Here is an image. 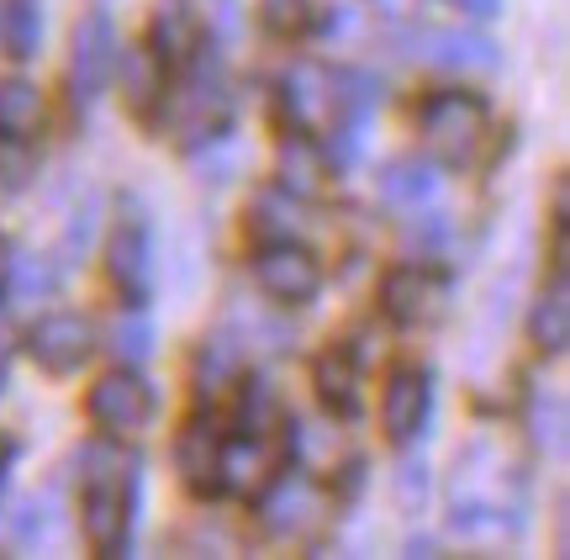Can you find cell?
I'll list each match as a JSON object with an SVG mask.
<instances>
[{
	"instance_id": "6da1fadb",
	"label": "cell",
	"mask_w": 570,
	"mask_h": 560,
	"mask_svg": "<svg viewBox=\"0 0 570 560\" xmlns=\"http://www.w3.org/2000/svg\"><path fill=\"white\" fill-rule=\"evenodd\" d=\"M518 529L523 523V477L491 439H470V450L454 460V529Z\"/></svg>"
},
{
	"instance_id": "7a4b0ae2",
	"label": "cell",
	"mask_w": 570,
	"mask_h": 560,
	"mask_svg": "<svg viewBox=\"0 0 570 560\" xmlns=\"http://www.w3.org/2000/svg\"><path fill=\"white\" fill-rule=\"evenodd\" d=\"M85 502H80V523L85 540L96 556H122L127 534H132V471L138 460L122 455V450H85Z\"/></svg>"
},
{
	"instance_id": "3957f363",
	"label": "cell",
	"mask_w": 570,
	"mask_h": 560,
	"mask_svg": "<svg viewBox=\"0 0 570 560\" xmlns=\"http://www.w3.org/2000/svg\"><path fill=\"white\" fill-rule=\"evenodd\" d=\"M487 132H491V111L470 90H439V96L423 101V144L439 165L449 169L470 165L481 154V144H487Z\"/></svg>"
},
{
	"instance_id": "277c9868",
	"label": "cell",
	"mask_w": 570,
	"mask_h": 560,
	"mask_svg": "<svg viewBox=\"0 0 570 560\" xmlns=\"http://www.w3.org/2000/svg\"><path fill=\"white\" fill-rule=\"evenodd\" d=\"M227 111H233V96H227L223 69H217V59H206V48H196L190 53V80L169 101V132L180 144H212L227 127Z\"/></svg>"
},
{
	"instance_id": "5b68a950",
	"label": "cell",
	"mask_w": 570,
	"mask_h": 560,
	"mask_svg": "<svg viewBox=\"0 0 570 560\" xmlns=\"http://www.w3.org/2000/svg\"><path fill=\"white\" fill-rule=\"evenodd\" d=\"M285 455H291V429H248L244 439H223L217 487L238 492V498H259L281 477Z\"/></svg>"
},
{
	"instance_id": "8992f818",
	"label": "cell",
	"mask_w": 570,
	"mask_h": 560,
	"mask_svg": "<svg viewBox=\"0 0 570 560\" xmlns=\"http://www.w3.org/2000/svg\"><path fill=\"white\" fill-rule=\"evenodd\" d=\"M259 498H265V529L291 544L317 540L327 529V513H333L327 492L312 477H275Z\"/></svg>"
},
{
	"instance_id": "52a82bcc",
	"label": "cell",
	"mask_w": 570,
	"mask_h": 560,
	"mask_svg": "<svg viewBox=\"0 0 570 560\" xmlns=\"http://www.w3.org/2000/svg\"><path fill=\"white\" fill-rule=\"evenodd\" d=\"M254 281L265 296L285 302V307H302L317 296L323 286V265H317V254H306L296 238H275L265 249L254 254Z\"/></svg>"
},
{
	"instance_id": "ba28073f",
	"label": "cell",
	"mask_w": 570,
	"mask_h": 560,
	"mask_svg": "<svg viewBox=\"0 0 570 560\" xmlns=\"http://www.w3.org/2000/svg\"><path fill=\"white\" fill-rule=\"evenodd\" d=\"M111 69H117V32H111L106 11H90L75 27V42H69V96H75V106L96 101L111 80Z\"/></svg>"
},
{
	"instance_id": "9c48e42d",
	"label": "cell",
	"mask_w": 570,
	"mask_h": 560,
	"mask_svg": "<svg viewBox=\"0 0 570 560\" xmlns=\"http://www.w3.org/2000/svg\"><path fill=\"white\" fill-rule=\"evenodd\" d=\"M90 423L106 429L111 439L122 434H142L148 429V417H154V392H148V381L132 371H111L101 375L96 386H90Z\"/></svg>"
},
{
	"instance_id": "30bf717a",
	"label": "cell",
	"mask_w": 570,
	"mask_h": 560,
	"mask_svg": "<svg viewBox=\"0 0 570 560\" xmlns=\"http://www.w3.org/2000/svg\"><path fill=\"white\" fill-rule=\"evenodd\" d=\"M417 63H433V69H497V42L487 32H465V27H417L407 48Z\"/></svg>"
},
{
	"instance_id": "8fae6325",
	"label": "cell",
	"mask_w": 570,
	"mask_h": 560,
	"mask_svg": "<svg viewBox=\"0 0 570 560\" xmlns=\"http://www.w3.org/2000/svg\"><path fill=\"white\" fill-rule=\"evenodd\" d=\"M27 350H32V360L42 371L69 375L96 354V328L85 317H75V312H53V317H42L38 328L27 333Z\"/></svg>"
},
{
	"instance_id": "7c38bea8",
	"label": "cell",
	"mask_w": 570,
	"mask_h": 560,
	"mask_svg": "<svg viewBox=\"0 0 570 560\" xmlns=\"http://www.w3.org/2000/svg\"><path fill=\"white\" fill-rule=\"evenodd\" d=\"M444 302H449L444 281H439V275H428V271H417V265L391 271L386 286H381V307H386L396 323H407V328L439 323V317H444Z\"/></svg>"
},
{
	"instance_id": "4fadbf2b",
	"label": "cell",
	"mask_w": 570,
	"mask_h": 560,
	"mask_svg": "<svg viewBox=\"0 0 570 560\" xmlns=\"http://www.w3.org/2000/svg\"><path fill=\"white\" fill-rule=\"evenodd\" d=\"M106 265H111V281L122 286V296H132V302L148 296V281H154V244H148V228H142L138 212H122V223L111 228Z\"/></svg>"
},
{
	"instance_id": "5bb4252c",
	"label": "cell",
	"mask_w": 570,
	"mask_h": 560,
	"mask_svg": "<svg viewBox=\"0 0 570 560\" xmlns=\"http://www.w3.org/2000/svg\"><path fill=\"white\" fill-rule=\"evenodd\" d=\"M428 407H433V386H428V375L412 371V365H402V371L386 381V402H381V423H386L391 444H412V439L423 434Z\"/></svg>"
},
{
	"instance_id": "9a60e30c",
	"label": "cell",
	"mask_w": 570,
	"mask_h": 560,
	"mask_svg": "<svg viewBox=\"0 0 570 560\" xmlns=\"http://www.w3.org/2000/svg\"><path fill=\"white\" fill-rule=\"evenodd\" d=\"M180 477L190 492H217V460H223V429L212 417H196L190 429L180 434Z\"/></svg>"
},
{
	"instance_id": "2e32d148",
	"label": "cell",
	"mask_w": 570,
	"mask_h": 560,
	"mask_svg": "<svg viewBox=\"0 0 570 560\" xmlns=\"http://www.w3.org/2000/svg\"><path fill=\"white\" fill-rule=\"evenodd\" d=\"M529 333L539 354H566L570 344V286H566V271H554V281L539 291V302L529 312Z\"/></svg>"
},
{
	"instance_id": "e0dca14e",
	"label": "cell",
	"mask_w": 570,
	"mask_h": 560,
	"mask_svg": "<svg viewBox=\"0 0 570 560\" xmlns=\"http://www.w3.org/2000/svg\"><path fill=\"white\" fill-rule=\"evenodd\" d=\"M48 117V101L32 80H0V138L11 144H27L32 132L42 127Z\"/></svg>"
},
{
	"instance_id": "ac0fdd59",
	"label": "cell",
	"mask_w": 570,
	"mask_h": 560,
	"mask_svg": "<svg viewBox=\"0 0 570 560\" xmlns=\"http://www.w3.org/2000/svg\"><path fill=\"white\" fill-rule=\"evenodd\" d=\"M122 101L138 117L164 106V59L154 48H127L122 53Z\"/></svg>"
},
{
	"instance_id": "d6986e66",
	"label": "cell",
	"mask_w": 570,
	"mask_h": 560,
	"mask_svg": "<svg viewBox=\"0 0 570 560\" xmlns=\"http://www.w3.org/2000/svg\"><path fill=\"white\" fill-rule=\"evenodd\" d=\"M275 165H281V186L291 190V196H317V190L327 186V159L312 138H285L281 154H275Z\"/></svg>"
},
{
	"instance_id": "ffe728a7",
	"label": "cell",
	"mask_w": 570,
	"mask_h": 560,
	"mask_svg": "<svg viewBox=\"0 0 570 560\" xmlns=\"http://www.w3.org/2000/svg\"><path fill=\"white\" fill-rule=\"evenodd\" d=\"M433 190H439V175H433L423 159H391V165L381 169V196H386L396 212L428 207Z\"/></svg>"
},
{
	"instance_id": "44dd1931",
	"label": "cell",
	"mask_w": 570,
	"mask_h": 560,
	"mask_svg": "<svg viewBox=\"0 0 570 560\" xmlns=\"http://www.w3.org/2000/svg\"><path fill=\"white\" fill-rule=\"evenodd\" d=\"M317 396H323L333 413H354L360 407V360H354V350H327L323 360H317Z\"/></svg>"
},
{
	"instance_id": "7402d4cb",
	"label": "cell",
	"mask_w": 570,
	"mask_h": 560,
	"mask_svg": "<svg viewBox=\"0 0 570 560\" xmlns=\"http://www.w3.org/2000/svg\"><path fill=\"white\" fill-rule=\"evenodd\" d=\"M154 53H159L164 63H185L196 48H202V27H196V17H190V6H180V0H159V17H154Z\"/></svg>"
},
{
	"instance_id": "603a6c76",
	"label": "cell",
	"mask_w": 570,
	"mask_h": 560,
	"mask_svg": "<svg viewBox=\"0 0 570 560\" xmlns=\"http://www.w3.org/2000/svg\"><path fill=\"white\" fill-rule=\"evenodd\" d=\"M42 38V21L32 0H0V48L11 59H32Z\"/></svg>"
},
{
	"instance_id": "cb8c5ba5",
	"label": "cell",
	"mask_w": 570,
	"mask_h": 560,
	"mask_svg": "<svg viewBox=\"0 0 570 560\" xmlns=\"http://www.w3.org/2000/svg\"><path fill=\"white\" fill-rule=\"evenodd\" d=\"M248 228H254V238H259V244L296 238V233H302V212H296V202H291V196H281V190H265V196L254 202Z\"/></svg>"
},
{
	"instance_id": "d4e9b609",
	"label": "cell",
	"mask_w": 570,
	"mask_h": 560,
	"mask_svg": "<svg viewBox=\"0 0 570 560\" xmlns=\"http://www.w3.org/2000/svg\"><path fill=\"white\" fill-rule=\"evenodd\" d=\"M111 350H117V360H127V365L148 360V350H154V323H148L142 312H122V317L111 323Z\"/></svg>"
},
{
	"instance_id": "484cf974",
	"label": "cell",
	"mask_w": 570,
	"mask_h": 560,
	"mask_svg": "<svg viewBox=\"0 0 570 560\" xmlns=\"http://www.w3.org/2000/svg\"><path fill=\"white\" fill-rule=\"evenodd\" d=\"M533 439L550 444L554 455L566 450V402H560L554 392H544L539 402H533Z\"/></svg>"
},
{
	"instance_id": "4316f807",
	"label": "cell",
	"mask_w": 570,
	"mask_h": 560,
	"mask_svg": "<svg viewBox=\"0 0 570 560\" xmlns=\"http://www.w3.org/2000/svg\"><path fill=\"white\" fill-rule=\"evenodd\" d=\"M306 17H312V0H259V21H265L275 38H291V32H302Z\"/></svg>"
},
{
	"instance_id": "83f0119b",
	"label": "cell",
	"mask_w": 570,
	"mask_h": 560,
	"mask_svg": "<svg viewBox=\"0 0 570 560\" xmlns=\"http://www.w3.org/2000/svg\"><path fill=\"white\" fill-rule=\"evenodd\" d=\"M0 186L6 190H17V186H27V175H32V159L27 154H17L21 144H11V138H0Z\"/></svg>"
},
{
	"instance_id": "f1b7e54d",
	"label": "cell",
	"mask_w": 570,
	"mask_h": 560,
	"mask_svg": "<svg viewBox=\"0 0 570 560\" xmlns=\"http://www.w3.org/2000/svg\"><path fill=\"white\" fill-rule=\"evenodd\" d=\"M42 513H48V508H42L38 498H32V502H21L17 523H11V540H17V544H38V540H42V523H48Z\"/></svg>"
},
{
	"instance_id": "f546056e",
	"label": "cell",
	"mask_w": 570,
	"mask_h": 560,
	"mask_svg": "<svg viewBox=\"0 0 570 560\" xmlns=\"http://www.w3.org/2000/svg\"><path fill=\"white\" fill-rule=\"evenodd\" d=\"M396 492H402V502H407V508H412V498L423 502V465H412V460H407V465H402V477H396Z\"/></svg>"
},
{
	"instance_id": "4dcf8cb0",
	"label": "cell",
	"mask_w": 570,
	"mask_h": 560,
	"mask_svg": "<svg viewBox=\"0 0 570 560\" xmlns=\"http://www.w3.org/2000/svg\"><path fill=\"white\" fill-rule=\"evenodd\" d=\"M63 244H69V249H80V254H85V244H90V207H85V212H75V223H69V233H63Z\"/></svg>"
},
{
	"instance_id": "1f68e13d",
	"label": "cell",
	"mask_w": 570,
	"mask_h": 560,
	"mask_svg": "<svg viewBox=\"0 0 570 560\" xmlns=\"http://www.w3.org/2000/svg\"><path fill=\"white\" fill-rule=\"evenodd\" d=\"M465 17H475V21H487V17H497L502 11V0H454Z\"/></svg>"
},
{
	"instance_id": "d6a6232c",
	"label": "cell",
	"mask_w": 570,
	"mask_h": 560,
	"mask_svg": "<svg viewBox=\"0 0 570 560\" xmlns=\"http://www.w3.org/2000/svg\"><path fill=\"white\" fill-rule=\"evenodd\" d=\"M21 286H27V291H48V286H53V275L38 271V265H27V271H21Z\"/></svg>"
},
{
	"instance_id": "836d02e7",
	"label": "cell",
	"mask_w": 570,
	"mask_h": 560,
	"mask_svg": "<svg viewBox=\"0 0 570 560\" xmlns=\"http://www.w3.org/2000/svg\"><path fill=\"white\" fill-rule=\"evenodd\" d=\"M6 275H11V249L0 244V286H6Z\"/></svg>"
},
{
	"instance_id": "e575fe53",
	"label": "cell",
	"mask_w": 570,
	"mask_h": 560,
	"mask_svg": "<svg viewBox=\"0 0 570 560\" xmlns=\"http://www.w3.org/2000/svg\"><path fill=\"white\" fill-rule=\"evenodd\" d=\"M6 350H11V328L0 323V365H6Z\"/></svg>"
},
{
	"instance_id": "d590c367",
	"label": "cell",
	"mask_w": 570,
	"mask_h": 560,
	"mask_svg": "<svg viewBox=\"0 0 570 560\" xmlns=\"http://www.w3.org/2000/svg\"><path fill=\"white\" fill-rule=\"evenodd\" d=\"M206 6H212V11H227V6H233V0H206Z\"/></svg>"
}]
</instances>
